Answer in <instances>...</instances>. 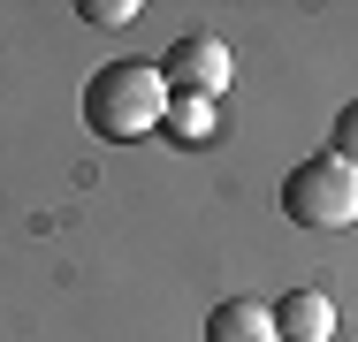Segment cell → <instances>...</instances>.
Listing matches in <instances>:
<instances>
[{"label":"cell","mask_w":358,"mask_h":342,"mask_svg":"<svg viewBox=\"0 0 358 342\" xmlns=\"http://www.w3.org/2000/svg\"><path fill=\"white\" fill-rule=\"evenodd\" d=\"M282 213L297 228H351L358 221V168L336 152H313L305 168L282 175Z\"/></svg>","instance_id":"obj_2"},{"label":"cell","mask_w":358,"mask_h":342,"mask_svg":"<svg viewBox=\"0 0 358 342\" xmlns=\"http://www.w3.org/2000/svg\"><path fill=\"white\" fill-rule=\"evenodd\" d=\"M152 68H160V84H168V91L221 99V91H229V76H236V54H229V38H214V31H183V38H176Z\"/></svg>","instance_id":"obj_3"},{"label":"cell","mask_w":358,"mask_h":342,"mask_svg":"<svg viewBox=\"0 0 358 342\" xmlns=\"http://www.w3.org/2000/svg\"><path fill=\"white\" fill-rule=\"evenodd\" d=\"M206 342H282L275 335V304H259V297H229L206 312Z\"/></svg>","instance_id":"obj_5"},{"label":"cell","mask_w":358,"mask_h":342,"mask_svg":"<svg viewBox=\"0 0 358 342\" xmlns=\"http://www.w3.org/2000/svg\"><path fill=\"white\" fill-rule=\"evenodd\" d=\"M76 15H84V23H99V31H115V23H138V0H84Z\"/></svg>","instance_id":"obj_7"},{"label":"cell","mask_w":358,"mask_h":342,"mask_svg":"<svg viewBox=\"0 0 358 342\" xmlns=\"http://www.w3.org/2000/svg\"><path fill=\"white\" fill-rule=\"evenodd\" d=\"M160 114H168V84H160L152 61L92 68V84H84V130L99 144H138V137L160 130Z\"/></svg>","instance_id":"obj_1"},{"label":"cell","mask_w":358,"mask_h":342,"mask_svg":"<svg viewBox=\"0 0 358 342\" xmlns=\"http://www.w3.org/2000/svg\"><path fill=\"white\" fill-rule=\"evenodd\" d=\"M275 335L282 342H328L336 335V297L328 289H289L275 304Z\"/></svg>","instance_id":"obj_4"},{"label":"cell","mask_w":358,"mask_h":342,"mask_svg":"<svg viewBox=\"0 0 358 342\" xmlns=\"http://www.w3.org/2000/svg\"><path fill=\"white\" fill-rule=\"evenodd\" d=\"M328 137H336L328 152H336V160H351V168H358V99L343 107V114H336V130H328Z\"/></svg>","instance_id":"obj_8"},{"label":"cell","mask_w":358,"mask_h":342,"mask_svg":"<svg viewBox=\"0 0 358 342\" xmlns=\"http://www.w3.org/2000/svg\"><path fill=\"white\" fill-rule=\"evenodd\" d=\"M160 130L176 137V144H214V137H221V99L168 91V114H160Z\"/></svg>","instance_id":"obj_6"}]
</instances>
